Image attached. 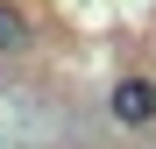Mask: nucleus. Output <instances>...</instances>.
Segmentation results:
<instances>
[{"instance_id":"f257e3e1","label":"nucleus","mask_w":156,"mask_h":149,"mask_svg":"<svg viewBox=\"0 0 156 149\" xmlns=\"http://www.w3.org/2000/svg\"><path fill=\"white\" fill-rule=\"evenodd\" d=\"M107 114H114V128H156V78L149 71H121L107 85Z\"/></svg>"},{"instance_id":"f03ea898","label":"nucleus","mask_w":156,"mask_h":149,"mask_svg":"<svg viewBox=\"0 0 156 149\" xmlns=\"http://www.w3.org/2000/svg\"><path fill=\"white\" fill-rule=\"evenodd\" d=\"M21 43H29V36H21V14H14V7H0V50H7V57H14Z\"/></svg>"}]
</instances>
